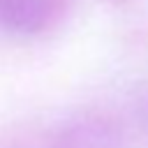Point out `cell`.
Segmentation results:
<instances>
[{
  "label": "cell",
  "mask_w": 148,
  "mask_h": 148,
  "mask_svg": "<svg viewBox=\"0 0 148 148\" xmlns=\"http://www.w3.org/2000/svg\"><path fill=\"white\" fill-rule=\"evenodd\" d=\"M69 0H0V23L21 32H37L56 23Z\"/></svg>",
  "instance_id": "cell-1"
}]
</instances>
